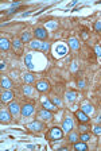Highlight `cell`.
Masks as SVG:
<instances>
[{
  "label": "cell",
  "instance_id": "6da1fadb",
  "mask_svg": "<svg viewBox=\"0 0 101 151\" xmlns=\"http://www.w3.org/2000/svg\"><path fill=\"white\" fill-rule=\"evenodd\" d=\"M62 136H63V129L58 128V127H54V128L50 129L48 138L51 139V140H59Z\"/></svg>",
  "mask_w": 101,
  "mask_h": 151
},
{
  "label": "cell",
  "instance_id": "7a4b0ae2",
  "mask_svg": "<svg viewBox=\"0 0 101 151\" xmlns=\"http://www.w3.org/2000/svg\"><path fill=\"white\" fill-rule=\"evenodd\" d=\"M34 111H35V108H34L32 104H26V105H23L22 107L20 113H22L23 117H28V116H31L32 113H34Z\"/></svg>",
  "mask_w": 101,
  "mask_h": 151
},
{
  "label": "cell",
  "instance_id": "3957f363",
  "mask_svg": "<svg viewBox=\"0 0 101 151\" xmlns=\"http://www.w3.org/2000/svg\"><path fill=\"white\" fill-rule=\"evenodd\" d=\"M62 129H63V132H67V133L73 129V120H71L70 116H66L65 117L63 124H62Z\"/></svg>",
  "mask_w": 101,
  "mask_h": 151
},
{
  "label": "cell",
  "instance_id": "277c9868",
  "mask_svg": "<svg viewBox=\"0 0 101 151\" xmlns=\"http://www.w3.org/2000/svg\"><path fill=\"white\" fill-rule=\"evenodd\" d=\"M34 34H35L36 39H39V40H43V39L47 38V30L43 28V27H38V28H35Z\"/></svg>",
  "mask_w": 101,
  "mask_h": 151
},
{
  "label": "cell",
  "instance_id": "5b68a950",
  "mask_svg": "<svg viewBox=\"0 0 101 151\" xmlns=\"http://www.w3.org/2000/svg\"><path fill=\"white\" fill-rule=\"evenodd\" d=\"M38 117L40 120H43V121H48V120L53 119V115H51V112L48 111V109H43V111H40L38 113Z\"/></svg>",
  "mask_w": 101,
  "mask_h": 151
},
{
  "label": "cell",
  "instance_id": "8992f818",
  "mask_svg": "<svg viewBox=\"0 0 101 151\" xmlns=\"http://www.w3.org/2000/svg\"><path fill=\"white\" fill-rule=\"evenodd\" d=\"M48 88H50L48 81L40 80V81H38V82H36V89H38L39 92H46V90H48Z\"/></svg>",
  "mask_w": 101,
  "mask_h": 151
},
{
  "label": "cell",
  "instance_id": "52a82bcc",
  "mask_svg": "<svg viewBox=\"0 0 101 151\" xmlns=\"http://www.w3.org/2000/svg\"><path fill=\"white\" fill-rule=\"evenodd\" d=\"M8 111L11 112L12 116H18L19 113H20V111H22V108H19V105L16 102H11L8 105Z\"/></svg>",
  "mask_w": 101,
  "mask_h": 151
},
{
  "label": "cell",
  "instance_id": "ba28073f",
  "mask_svg": "<svg viewBox=\"0 0 101 151\" xmlns=\"http://www.w3.org/2000/svg\"><path fill=\"white\" fill-rule=\"evenodd\" d=\"M27 128L31 129V131H40V129H43V124H42V121H32L30 124L27 125Z\"/></svg>",
  "mask_w": 101,
  "mask_h": 151
},
{
  "label": "cell",
  "instance_id": "9c48e42d",
  "mask_svg": "<svg viewBox=\"0 0 101 151\" xmlns=\"http://www.w3.org/2000/svg\"><path fill=\"white\" fill-rule=\"evenodd\" d=\"M67 53V47H66V44H58L57 47H55V55L57 57H63L65 54Z\"/></svg>",
  "mask_w": 101,
  "mask_h": 151
},
{
  "label": "cell",
  "instance_id": "30bf717a",
  "mask_svg": "<svg viewBox=\"0 0 101 151\" xmlns=\"http://www.w3.org/2000/svg\"><path fill=\"white\" fill-rule=\"evenodd\" d=\"M75 117L78 119L79 123H88V121H89V116L86 115L85 112H82V111H77V112H75Z\"/></svg>",
  "mask_w": 101,
  "mask_h": 151
},
{
  "label": "cell",
  "instance_id": "8fae6325",
  "mask_svg": "<svg viewBox=\"0 0 101 151\" xmlns=\"http://www.w3.org/2000/svg\"><path fill=\"white\" fill-rule=\"evenodd\" d=\"M12 97H13V93L11 92V90H8V89H7V90H4V92L1 93V100H3L4 102L11 101V100H12Z\"/></svg>",
  "mask_w": 101,
  "mask_h": 151
},
{
  "label": "cell",
  "instance_id": "7c38bea8",
  "mask_svg": "<svg viewBox=\"0 0 101 151\" xmlns=\"http://www.w3.org/2000/svg\"><path fill=\"white\" fill-rule=\"evenodd\" d=\"M11 112H7L4 109H1L0 111V120L3 121V123H8L9 120H11V115H9Z\"/></svg>",
  "mask_w": 101,
  "mask_h": 151
},
{
  "label": "cell",
  "instance_id": "4fadbf2b",
  "mask_svg": "<svg viewBox=\"0 0 101 151\" xmlns=\"http://www.w3.org/2000/svg\"><path fill=\"white\" fill-rule=\"evenodd\" d=\"M81 111L85 112L88 116H90L94 113V108H93V105H90V104H83L82 108H81Z\"/></svg>",
  "mask_w": 101,
  "mask_h": 151
},
{
  "label": "cell",
  "instance_id": "5bb4252c",
  "mask_svg": "<svg viewBox=\"0 0 101 151\" xmlns=\"http://www.w3.org/2000/svg\"><path fill=\"white\" fill-rule=\"evenodd\" d=\"M42 105H43V108L48 109V111H53V109H55V105L53 104V101L46 100V98H42Z\"/></svg>",
  "mask_w": 101,
  "mask_h": 151
},
{
  "label": "cell",
  "instance_id": "9a60e30c",
  "mask_svg": "<svg viewBox=\"0 0 101 151\" xmlns=\"http://www.w3.org/2000/svg\"><path fill=\"white\" fill-rule=\"evenodd\" d=\"M24 63H26V66L32 70L34 69V63H32V54H26V58H24Z\"/></svg>",
  "mask_w": 101,
  "mask_h": 151
},
{
  "label": "cell",
  "instance_id": "2e32d148",
  "mask_svg": "<svg viewBox=\"0 0 101 151\" xmlns=\"http://www.w3.org/2000/svg\"><path fill=\"white\" fill-rule=\"evenodd\" d=\"M0 49H1V51H5V50L9 49L8 39H5V38H1V39H0Z\"/></svg>",
  "mask_w": 101,
  "mask_h": 151
},
{
  "label": "cell",
  "instance_id": "e0dca14e",
  "mask_svg": "<svg viewBox=\"0 0 101 151\" xmlns=\"http://www.w3.org/2000/svg\"><path fill=\"white\" fill-rule=\"evenodd\" d=\"M69 46H70L73 50H78L79 49L78 39H75V38H70V39H69Z\"/></svg>",
  "mask_w": 101,
  "mask_h": 151
},
{
  "label": "cell",
  "instance_id": "ac0fdd59",
  "mask_svg": "<svg viewBox=\"0 0 101 151\" xmlns=\"http://www.w3.org/2000/svg\"><path fill=\"white\" fill-rule=\"evenodd\" d=\"M74 150H77V151H88V146L85 144V142L74 143Z\"/></svg>",
  "mask_w": 101,
  "mask_h": 151
},
{
  "label": "cell",
  "instance_id": "d6986e66",
  "mask_svg": "<svg viewBox=\"0 0 101 151\" xmlns=\"http://www.w3.org/2000/svg\"><path fill=\"white\" fill-rule=\"evenodd\" d=\"M40 44H42V42L39 39H34L30 42V47L32 50H40Z\"/></svg>",
  "mask_w": 101,
  "mask_h": 151
},
{
  "label": "cell",
  "instance_id": "ffe728a7",
  "mask_svg": "<svg viewBox=\"0 0 101 151\" xmlns=\"http://www.w3.org/2000/svg\"><path fill=\"white\" fill-rule=\"evenodd\" d=\"M65 97H66V100H67L69 102H73L75 100V97H77V93L73 92V90H70V92H66Z\"/></svg>",
  "mask_w": 101,
  "mask_h": 151
},
{
  "label": "cell",
  "instance_id": "44dd1931",
  "mask_svg": "<svg viewBox=\"0 0 101 151\" xmlns=\"http://www.w3.org/2000/svg\"><path fill=\"white\" fill-rule=\"evenodd\" d=\"M34 80H35V77L31 74V73H26V74L23 76V81H24L26 84H32Z\"/></svg>",
  "mask_w": 101,
  "mask_h": 151
},
{
  "label": "cell",
  "instance_id": "7402d4cb",
  "mask_svg": "<svg viewBox=\"0 0 101 151\" xmlns=\"http://www.w3.org/2000/svg\"><path fill=\"white\" fill-rule=\"evenodd\" d=\"M1 86L4 89H9L11 86H12V82L9 81V78H7V77H4L3 80H1Z\"/></svg>",
  "mask_w": 101,
  "mask_h": 151
},
{
  "label": "cell",
  "instance_id": "603a6c76",
  "mask_svg": "<svg viewBox=\"0 0 101 151\" xmlns=\"http://www.w3.org/2000/svg\"><path fill=\"white\" fill-rule=\"evenodd\" d=\"M20 40H22V42H31V34H30V32H27V31H24L22 34Z\"/></svg>",
  "mask_w": 101,
  "mask_h": 151
},
{
  "label": "cell",
  "instance_id": "cb8c5ba5",
  "mask_svg": "<svg viewBox=\"0 0 101 151\" xmlns=\"http://www.w3.org/2000/svg\"><path fill=\"white\" fill-rule=\"evenodd\" d=\"M23 92H24L26 96H31V94L34 93V89L31 88V86H26V85H24V86H23Z\"/></svg>",
  "mask_w": 101,
  "mask_h": 151
},
{
  "label": "cell",
  "instance_id": "d4e9b609",
  "mask_svg": "<svg viewBox=\"0 0 101 151\" xmlns=\"http://www.w3.org/2000/svg\"><path fill=\"white\" fill-rule=\"evenodd\" d=\"M77 140H78V136H77V133H75V132H71L70 135H69V142L74 144V143H77Z\"/></svg>",
  "mask_w": 101,
  "mask_h": 151
},
{
  "label": "cell",
  "instance_id": "484cf974",
  "mask_svg": "<svg viewBox=\"0 0 101 151\" xmlns=\"http://www.w3.org/2000/svg\"><path fill=\"white\" fill-rule=\"evenodd\" d=\"M48 49H50V44L46 43V42H42V44H40V51H42V53H47Z\"/></svg>",
  "mask_w": 101,
  "mask_h": 151
},
{
  "label": "cell",
  "instance_id": "4316f807",
  "mask_svg": "<svg viewBox=\"0 0 101 151\" xmlns=\"http://www.w3.org/2000/svg\"><path fill=\"white\" fill-rule=\"evenodd\" d=\"M12 44H13V47H15L16 50H20V49H22V40H20V39H15Z\"/></svg>",
  "mask_w": 101,
  "mask_h": 151
},
{
  "label": "cell",
  "instance_id": "83f0119b",
  "mask_svg": "<svg viewBox=\"0 0 101 151\" xmlns=\"http://www.w3.org/2000/svg\"><path fill=\"white\" fill-rule=\"evenodd\" d=\"M46 27L50 28V30H54V28H57V27H58V22H47Z\"/></svg>",
  "mask_w": 101,
  "mask_h": 151
},
{
  "label": "cell",
  "instance_id": "f1b7e54d",
  "mask_svg": "<svg viewBox=\"0 0 101 151\" xmlns=\"http://www.w3.org/2000/svg\"><path fill=\"white\" fill-rule=\"evenodd\" d=\"M51 101H53V104L55 105V107H62V101L58 97H53V100H51Z\"/></svg>",
  "mask_w": 101,
  "mask_h": 151
},
{
  "label": "cell",
  "instance_id": "f546056e",
  "mask_svg": "<svg viewBox=\"0 0 101 151\" xmlns=\"http://www.w3.org/2000/svg\"><path fill=\"white\" fill-rule=\"evenodd\" d=\"M93 133L94 135H101V125H94L93 127Z\"/></svg>",
  "mask_w": 101,
  "mask_h": 151
},
{
  "label": "cell",
  "instance_id": "4dcf8cb0",
  "mask_svg": "<svg viewBox=\"0 0 101 151\" xmlns=\"http://www.w3.org/2000/svg\"><path fill=\"white\" fill-rule=\"evenodd\" d=\"M89 139H90V136H89L88 133H82L81 138H79V140H82V142H88Z\"/></svg>",
  "mask_w": 101,
  "mask_h": 151
},
{
  "label": "cell",
  "instance_id": "1f68e13d",
  "mask_svg": "<svg viewBox=\"0 0 101 151\" xmlns=\"http://www.w3.org/2000/svg\"><path fill=\"white\" fill-rule=\"evenodd\" d=\"M94 30H96L97 32L101 31V20H100V22H96V23H94Z\"/></svg>",
  "mask_w": 101,
  "mask_h": 151
},
{
  "label": "cell",
  "instance_id": "d6a6232c",
  "mask_svg": "<svg viewBox=\"0 0 101 151\" xmlns=\"http://www.w3.org/2000/svg\"><path fill=\"white\" fill-rule=\"evenodd\" d=\"M94 51H96V54L98 57H101V46H96V47H94Z\"/></svg>",
  "mask_w": 101,
  "mask_h": 151
},
{
  "label": "cell",
  "instance_id": "836d02e7",
  "mask_svg": "<svg viewBox=\"0 0 101 151\" xmlns=\"http://www.w3.org/2000/svg\"><path fill=\"white\" fill-rule=\"evenodd\" d=\"M79 129H81V131H82V132H85V131H86V129H88V127H86V125L83 124V123H81V124H79Z\"/></svg>",
  "mask_w": 101,
  "mask_h": 151
},
{
  "label": "cell",
  "instance_id": "e575fe53",
  "mask_svg": "<svg viewBox=\"0 0 101 151\" xmlns=\"http://www.w3.org/2000/svg\"><path fill=\"white\" fill-rule=\"evenodd\" d=\"M71 70L74 71V70H77V62H73V66H71Z\"/></svg>",
  "mask_w": 101,
  "mask_h": 151
},
{
  "label": "cell",
  "instance_id": "d590c367",
  "mask_svg": "<svg viewBox=\"0 0 101 151\" xmlns=\"http://www.w3.org/2000/svg\"><path fill=\"white\" fill-rule=\"evenodd\" d=\"M78 86H79V88H83V81H82V80L78 82Z\"/></svg>",
  "mask_w": 101,
  "mask_h": 151
},
{
  "label": "cell",
  "instance_id": "8d00e7d4",
  "mask_svg": "<svg viewBox=\"0 0 101 151\" xmlns=\"http://www.w3.org/2000/svg\"><path fill=\"white\" fill-rule=\"evenodd\" d=\"M4 67H5V63H4V62H1V63H0V69H1V70H3V69H4Z\"/></svg>",
  "mask_w": 101,
  "mask_h": 151
},
{
  "label": "cell",
  "instance_id": "74e56055",
  "mask_svg": "<svg viewBox=\"0 0 101 151\" xmlns=\"http://www.w3.org/2000/svg\"><path fill=\"white\" fill-rule=\"evenodd\" d=\"M96 120H97V121H101V116H98V117H97Z\"/></svg>",
  "mask_w": 101,
  "mask_h": 151
}]
</instances>
